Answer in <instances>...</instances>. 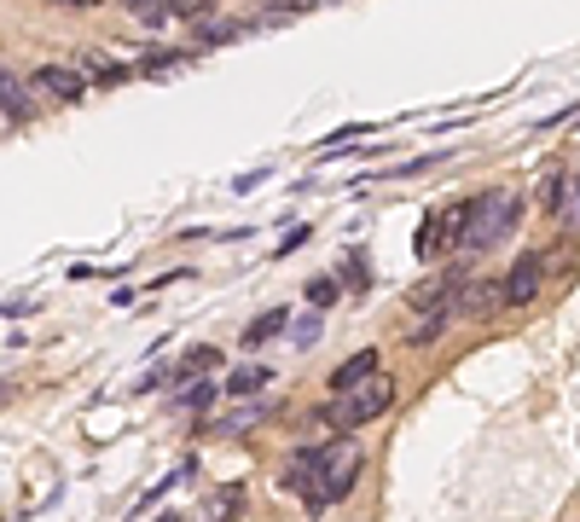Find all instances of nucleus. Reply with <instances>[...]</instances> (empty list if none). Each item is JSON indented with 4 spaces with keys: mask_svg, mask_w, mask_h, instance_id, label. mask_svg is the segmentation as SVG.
I'll list each match as a JSON object with an SVG mask.
<instances>
[{
    "mask_svg": "<svg viewBox=\"0 0 580 522\" xmlns=\"http://www.w3.org/2000/svg\"><path fill=\"white\" fill-rule=\"evenodd\" d=\"M389 400H395V383L371 372V378L354 383V390H343V400H337V407H326L319 418H326V424H371V418H378Z\"/></svg>",
    "mask_w": 580,
    "mask_h": 522,
    "instance_id": "7ed1b4c3",
    "label": "nucleus"
},
{
    "mask_svg": "<svg viewBox=\"0 0 580 522\" xmlns=\"http://www.w3.org/2000/svg\"><path fill=\"white\" fill-rule=\"evenodd\" d=\"M29 93H47V99H81V93H88V76L71 71V64H41V71L29 76Z\"/></svg>",
    "mask_w": 580,
    "mask_h": 522,
    "instance_id": "20e7f679",
    "label": "nucleus"
},
{
    "mask_svg": "<svg viewBox=\"0 0 580 522\" xmlns=\"http://www.w3.org/2000/svg\"><path fill=\"white\" fill-rule=\"evenodd\" d=\"M447 319H453V308H441V314H430V319H424V326L413 331V343H418V348H424V343H436V336H441V331H447Z\"/></svg>",
    "mask_w": 580,
    "mask_h": 522,
    "instance_id": "2eb2a0df",
    "label": "nucleus"
},
{
    "mask_svg": "<svg viewBox=\"0 0 580 522\" xmlns=\"http://www.w3.org/2000/svg\"><path fill=\"white\" fill-rule=\"evenodd\" d=\"M314 7H319V0H314Z\"/></svg>",
    "mask_w": 580,
    "mask_h": 522,
    "instance_id": "b1692460",
    "label": "nucleus"
},
{
    "mask_svg": "<svg viewBox=\"0 0 580 522\" xmlns=\"http://www.w3.org/2000/svg\"><path fill=\"white\" fill-rule=\"evenodd\" d=\"M24 105H29V81H24L18 71H0V111L18 116Z\"/></svg>",
    "mask_w": 580,
    "mask_h": 522,
    "instance_id": "1a4fd4ad",
    "label": "nucleus"
},
{
    "mask_svg": "<svg viewBox=\"0 0 580 522\" xmlns=\"http://www.w3.org/2000/svg\"><path fill=\"white\" fill-rule=\"evenodd\" d=\"M557 198H563V175L552 168V175L540 180V204H545V209H557Z\"/></svg>",
    "mask_w": 580,
    "mask_h": 522,
    "instance_id": "aec40b11",
    "label": "nucleus"
},
{
    "mask_svg": "<svg viewBox=\"0 0 580 522\" xmlns=\"http://www.w3.org/2000/svg\"><path fill=\"white\" fill-rule=\"evenodd\" d=\"M371 372H378V348H361V355H349V360L331 372V390L343 395V390H354V383H361V378H371Z\"/></svg>",
    "mask_w": 580,
    "mask_h": 522,
    "instance_id": "423d86ee",
    "label": "nucleus"
},
{
    "mask_svg": "<svg viewBox=\"0 0 580 522\" xmlns=\"http://www.w3.org/2000/svg\"><path fill=\"white\" fill-rule=\"evenodd\" d=\"M116 7H128V12H140V18H151V24H157L163 12H168V0H116Z\"/></svg>",
    "mask_w": 580,
    "mask_h": 522,
    "instance_id": "6ab92c4d",
    "label": "nucleus"
},
{
    "mask_svg": "<svg viewBox=\"0 0 580 522\" xmlns=\"http://www.w3.org/2000/svg\"><path fill=\"white\" fill-rule=\"evenodd\" d=\"M302 239H308V227H290V232H285V239H279V256H290V250H297Z\"/></svg>",
    "mask_w": 580,
    "mask_h": 522,
    "instance_id": "4be33fe9",
    "label": "nucleus"
},
{
    "mask_svg": "<svg viewBox=\"0 0 580 522\" xmlns=\"http://www.w3.org/2000/svg\"><path fill=\"white\" fill-rule=\"evenodd\" d=\"M522 221V198L517 192H482V198H470L465 204V239L458 244H470V250H493V244H505L510 232H517Z\"/></svg>",
    "mask_w": 580,
    "mask_h": 522,
    "instance_id": "f03ea898",
    "label": "nucleus"
},
{
    "mask_svg": "<svg viewBox=\"0 0 580 522\" xmlns=\"http://www.w3.org/2000/svg\"><path fill=\"white\" fill-rule=\"evenodd\" d=\"M175 400H180L186 412H198V407H210V400H215V383H192V390H180Z\"/></svg>",
    "mask_w": 580,
    "mask_h": 522,
    "instance_id": "dca6fc26",
    "label": "nucleus"
},
{
    "mask_svg": "<svg viewBox=\"0 0 580 522\" xmlns=\"http://www.w3.org/2000/svg\"><path fill=\"white\" fill-rule=\"evenodd\" d=\"M319 331H326V326H319V314H308L297 331H290V343H297V348H314V343H319Z\"/></svg>",
    "mask_w": 580,
    "mask_h": 522,
    "instance_id": "f3484780",
    "label": "nucleus"
},
{
    "mask_svg": "<svg viewBox=\"0 0 580 522\" xmlns=\"http://www.w3.org/2000/svg\"><path fill=\"white\" fill-rule=\"evenodd\" d=\"M267 366H238L232 372V395H255V390H267Z\"/></svg>",
    "mask_w": 580,
    "mask_h": 522,
    "instance_id": "4468645a",
    "label": "nucleus"
},
{
    "mask_svg": "<svg viewBox=\"0 0 580 522\" xmlns=\"http://www.w3.org/2000/svg\"><path fill=\"white\" fill-rule=\"evenodd\" d=\"M337 296H343V291H337V279H314V284H308V302H314V308H331Z\"/></svg>",
    "mask_w": 580,
    "mask_h": 522,
    "instance_id": "a211bd4d",
    "label": "nucleus"
},
{
    "mask_svg": "<svg viewBox=\"0 0 580 522\" xmlns=\"http://www.w3.org/2000/svg\"><path fill=\"white\" fill-rule=\"evenodd\" d=\"M361 447L354 442H326L314 453H302V459H290V487H302V499L314 505V511H326L331 499H343L354 482H361Z\"/></svg>",
    "mask_w": 580,
    "mask_h": 522,
    "instance_id": "f257e3e1",
    "label": "nucleus"
},
{
    "mask_svg": "<svg viewBox=\"0 0 580 522\" xmlns=\"http://www.w3.org/2000/svg\"><path fill=\"white\" fill-rule=\"evenodd\" d=\"M500 291H493V284H476V279H465V296H458V308H465V314H493V308H500Z\"/></svg>",
    "mask_w": 580,
    "mask_h": 522,
    "instance_id": "6e6552de",
    "label": "nucleus"
},
{
    "mask_svg": "<svg viewBox=\"0 0 580 522\" xmlns=\"http://www.w3.org/2000/svg\"><path fill=\"white\" fill-rule=\"evenodd\" d=\"M168 64H180V53H157V59H146V76H163Z\"/></svg>",
    "mask_w": 580,
    "mask_h": 522,
    "instance_id": "412c9836",
    "label": "nucleus"
},
{
    "mask_svg": "<svg viewBox=\"0 0 580 522\" xmlns=\"http://www.w3.org/2000/svg\"><path fill=\"white\" fill-rule=\"evenodd\" d=\"M81 71H88V76H99V81H123V76H128L123 64H111L105 53H99V47H88V53H81Z\"/></svg>",
    "mask_w": 580,
    "mask_h": 522,
    "instance_id": "9b49d317",
    "label": "nucleus"
},
{
    "mask_svg": "<svg viewBox=\"0 0 580 522\" xmlns=\"http://www.w3.org/2000/svg\"><path fill=\"white\" fill-rule=\"evenodd\" d=\"M540 279H545V262L540 256H522L510 273L500 279V296L510 302V308H522V302H534V291H540Z\"/></svg>",
    "mask_w": 580,
    "mask_h": 522,
    "instance_id": "39448f33",
    "label": "nucleus"
},
{
    "mask_svg": "<svg viewBox=\"0 0 580 522\" xmlns=\"http://www.w3.org/2000/svg\"><path fill=\"white\" fill-rule=\"evenodd\" d=\"M557 215H563V227H569V232H580V180H563Z\"/></svg>",
    "mask_w": 580,
    "mask_h": 522,
    "instance_id": "ddd939ff",
    "label": "nucleus"
},
{
    "mask_svg": "<svg viewBox=\"0 0 580 522\" xmlns=\"http://www.w3.org/2000/svg\"><path fill=\"white\" fill-rule=\"evenodd\" d=\"M215 366H220V348H215V343H198V348H186V360H180V378L215 372Z\"/></svg>",
    "mask_w": 580,
    "mask_h": 522,
    "instance_id": "9d476101",
    "label": "nucleus"
},
{
    "mask_svg": "<svg viewBox=\"0 0 580 522\" xmlns=\"http://www.w3.org/2000/svg\"><path fill=\"white\" fill-rule=\"evenodd\" d=\"M53 7H88V0H53Z\"/></svg>",
    "mask_w": 580,
    "mask_h": 522,
    "instance_id": "5701e85b",
    "label": "nucleus"
},
{
    "mask_svg": "<svg viewBox=\"0 0 580 522\" xmlns=\"http://www.w3.org/2000/svg\"><path fill=\"white\" fill-rule=\"evenodd\" d=\"M250 24H232V18H220V24H210V18H198V41H210V47H220V41H232V36H244Z\"/></svg>",
    "mask_w": 580,
    "mask_h": 522,
    "instance_id": "f8f14e48",
    "label": "nucleus"
},
{
    "mask_svg": "<svg viewBox=\"0 0 580 522\" xmlns=\"http://www.w3.org/2000/svg\"><path fill=\"white\" fill-rule=\"evenodd\" d=\"M290 326V314L285 308H267V314H255L250 326H244V348H262V343H273V336H279Z\"/></svg>",
    "mask_w": 580,
    "mask_h": 522,
    "instance_id": "0eeeda50",
    "label": "nucleus"
}]
</instances>
